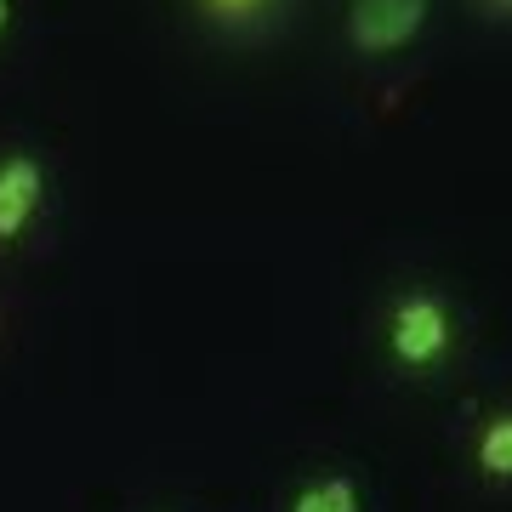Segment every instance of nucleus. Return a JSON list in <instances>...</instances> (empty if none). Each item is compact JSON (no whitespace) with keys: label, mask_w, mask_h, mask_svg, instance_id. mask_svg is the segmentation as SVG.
I'll return each instance as SVG.
<instances>
[{"label":"nucleus","mask_w":512,"mask_h":512,"mask_svg":"<svg viewBox=\"0 0 512 512\" xmlns=\"http://www.w3.org/2000/svg\"><path fill=\"white\" fill-rule=\"evenodd\" d=\"M183 12L217 40H262L291 18V0H183Z\"/></svg>","instance_id":"39448f33"},{"label":"nucleus","mask_w":512,"mask_h":512,"mask_svg":"<svg viewBox=\"0 0 512 512\" xmlns=\"http://www.w3.org/2000/svg\"><path fill=\"white\" fill-rule=\"evenodd\" d=\"M467 12L490 29H512V0H467Z\"/></svg>","instance_id":"0eeeda50"},{"label":"nucleus","mask_w":512,"mask_h":512,"mask_svg":"<svg viewBox=\"0 0 512 512\" xmlns=\"http://www.w3.org/2000/svg\"><path fill=\"white\" fill-rule=\"evenodd\" d=\"M12 23H18V0H0V46L12 40Z\"/></svg>","instance_id":"6e6552de"},{"label":"nucleus","mask_w":512,"mask_h":512,"mask_svg":"<svg viewBox=\"0 0 512 512\" xmlns=\"http://www.w3.org/2000/svg\"><path fill=\"white\" fill-rule=\"evenodd\" d=\"M461 461H467L473 484L512 490V399H490L473 410L467 439H461Z\"/></svg>","instance_id":"20e7f679"},{"label":"nucleus","mask_w":512,"mask_h":512,"mask_svg":"<svg viewBox=\"0 0 512 512\" xmlns=\"http://www.w3.org/2000/svg\"><path fill=\"white\" fill-rule=\"evenodd\" d=\"M433 29V0H342V52L353 63H393Z\"/></svg>","instance_id":"f03ea898"},{"label":"nucleus","mask_w":512,"mask_h":512,"mask_svg":"<svg viewBox=\"0 0 512 512\" xmlns=\"http://www.w3.org/2000/svg\"><path fill=\"white\" fill-rule=\"evenodd\" d=\"M285 512H370V484L353 467H313L291 490Z\"/></svg>","instance_id":"423d86ee"},{"label":"nucleus","mask_w":512,"mask_h":512,"mask_svg":"<svg viewBox=\"0 0 512 512\" xmlns=\"http://www.w3.org/2000/svg\"><path fill=\"white\" fill-rule=\"evenodd\" d=\"M52 200V165L35 148H0V245H18Z\"/></svg>","instance_id":"7ed1b4c3"},{"label":"nucleus","mask_w":512,"mask_h":512,"mask_svg":"<svg viewBox=\"0 0 512 512\" xmlns=\"http://www.w3.org/2000/svg\"><path fill=\"white\" fill-rule=\"evenodd\" d=\"M370 342H376V365L404 387H433L456 376L473 342V319L444 279L433 274H404L393 279L376 302L370 319Z\"/></svg>","instance_id":"f257e3e1"}]
</instances>
